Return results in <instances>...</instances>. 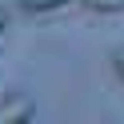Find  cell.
Instances as JSON below:
<instances>
[{"label": "cell", "mask_w": 124, "mask_h": 124, "mask_svg": "<svg viewBox=\"0 0 124 124\" xmlns=\"http://www.w3.org/2000/svg\"><path fill=\"white\" fill-rule=\"evenodd\" d=\"M4 28H8V8L0 4V32H4Z\"/></svg>", "instance_id": "5b68a950"}, {"label": "cell", "mask_w": 124, "mask_h": 124, "mask_svg": "<svg viewBox=\"0 0 124 124\" xmlns=\"http://www.w3.org/2000/svg\"><path fill=\"white\" fill-rule=\"evenodd\" d=\"M112 68H116V76L124 80V48H116V52H112Z\"/></svg>", "instance_id": "277c9868"}, {"label": "cell", "mask_w": 124, "mask_h": 124, "mask_svg": "<svg viewBox=\"0 0 124 124\" xmlns=\"http://www.w3.org/2000/svg\"><path fill=\"white\" fill-rule=\"evenodd\" d=\"M68 0H20V8L24 12H56V8H64Z\"/></svg>", "instance_id": "7a4b0ae2"}, {"label": "cell", "mask_w": 124, "mask_h": 124, "mask_svg": "<svg viewBox=\"0 0 124 124\" xmlns=\"http://www.w3.org/2000/svg\"><path fill=\"white\" fill-rule=\"evenodd\" d=\"M84 8H92V12H124V0H80Z\"/></svg>", "instance_id": "3957f363"}, {"label": "cell", "mask_w": 124, "mask_h": 124, "mask_svg": "<svg viewBox=\"0 0 124 124\" xmlns=\"http://www.w3.org/2000/svg\"><path fill=\"white\" fill-rule=\"evenodd\" d=\"M36 116V104L20 92H8V96H0V124H24Z\"/></svg>", "instance_id": "6da1fadb"}]
</instances>
